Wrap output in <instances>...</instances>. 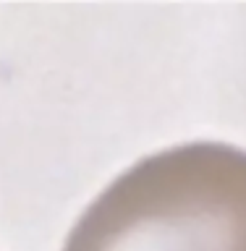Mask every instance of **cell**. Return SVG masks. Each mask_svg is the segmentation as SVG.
Here are the masks:
<instances>
[{
    "label": "cell",
    "instance_id": "cell-1",
    "mask_svg": "<svg viewBox=\"0 0 246 251\" xmlns=\"http://www.w3.org/2000/svg\"><path fill=\"white\" fill-rule=\"evenodd\" d=\"M63 251H246V149L189 141L121 173Z\"/></svg>",
    "mask_w": 246,
    "mask_h": 251
}]
</instances>
